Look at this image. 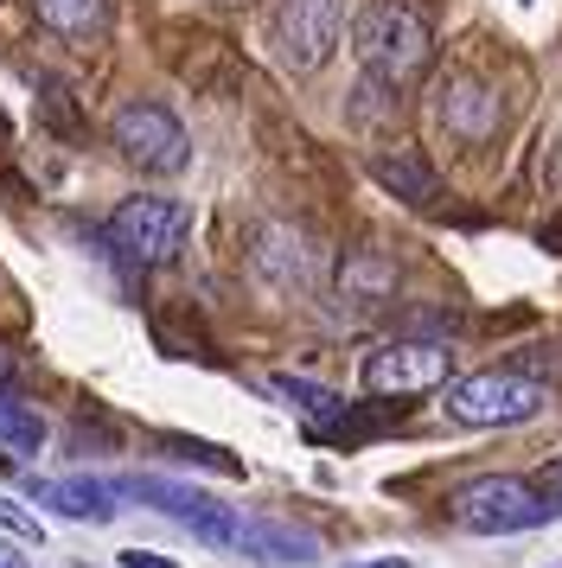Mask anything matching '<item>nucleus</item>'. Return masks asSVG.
<instances>
[{
	"label": "nucleus",
	"instance_id": "nucleus-23",
	"mask_svg": "<svg viewBox=\"0 0 562 568\" xmlns=\"http://www.w3.org/2000/svg\"><path fill=\"white\" fill-rule=\"evenodd\" d=\"M0 568H26L20 556H13V549H7V542H0Z\"/></svg>",
	"mask_w": 562,
	"mask_h": 568
},
{
	"label": "nucleus",
	"instance_id": "nucleus-7",
	"mask_svg": "<svg viewBox=\"0 0 562 568\" xmlns=\"http://www.w3.org/2000/svg\"><path fill=\"white\" fill-rule=\"evenodd\" d=\"M179 236H185V211H179V199H128V205L109 217V243H116V256L134 262V268L173 262Z\"/></svg>",
	"mask_w": 562,
	"mask_h": 568
},
{
	"label": "nucleus",
	"instance_id": "nucleus-10",
	"mask_svg": "<svg viewBox=\"0 0 562 568\" xmlns=\"http://www.w3.org/2000/svg\"><path fill=\"white\" fill-rule=\"evenodd\" d=\"M441 122H448V134H460V141H492V134H499V97L473 78H454L441 90Z\"/></svg>",
	"mask_w": 562,
	"mask_h": 568
},
{
	"label": "nucleus",
	"instance_id": "nucleus-4",
	"mask_svg": "<svg viewBox=\"0 0 562 568\" xmlns=\"http://www.w3.org/2000/svg\"><path fill=\"white\" fill-rule=\"evenodd\" d=\"M199 542H211V549H230V556H243V562H320V542L307 537V530H294V524H275V517H237V511H218L204 517L199 530H192Z\"/></svg>",
	"mask_w": 562,
	"mask_h": 568
},
{
	"label": "nucleus",
	"instance_id": "nucleus-18",
	"mask_svg": "<svg viewBox=\"0 0 562 568\" xmlns=\"http://www.w3.org/2000/svg\"><path fill=\"white\" fill-rule=\"evenodd\" d=\"M536 491H543V505L562 517V460H550L543 473H536Z\"/></svg>",
	"mask_w": 562,
	"mask_h": 568
},
{
	"label": "nucleus",
	"instance_id": "nucleus-21",
	"mask_svg": "<svg viewBox=\"0 0 562 568\" xmlns=\"http://www.w3.org/2000/svg\"><path fill=\"white\" fill-rule=\"evenodd\" d=\"M13 371H20V352H13V345H7V338H0V389L13 384Z\"/></svg>",
	"mask_w": 562,
	"mask_h": 568
},
{
	"label": "nucleus",
	"instance_id": "nucleus-16",
	"mask_svg": "<svg viewBox=\"0 0 562 568\" xmlns=\"http://www.w3.org/2000/svg\"><path fill=\"white\" fill-rule=\"evenodd\" d=\"M167 447H179L185 460H199V466H218V473H243V460H230L224 447H211V440H167Z\"/></svg>",
	"mask_w": 562,
	"mask_h": 568
},
{
	"label": "nucleus",
	"instance_id": "nucleus-19",
	"mask_svg": "<svg viewBox=\"0 0 562 568\" xmlns=\"http://www.w3.org/2000/svg\"><path fill=\"white\" fill-rule=\"evenodd\" d=\"M122 568H179L173 556H153V549H122Z\"/></svg>",
	"mask_w": 562,
	"mask_h": 568
},
{
	"label": "nucleus",
	"instance_id": "nucleus-9",
	"mask_svg": "<svg viewBox=\"0 0 562 568\" xmlns=\"http://www.w3.org/2000/svg\"><path fill=\"white\" fill-rule=\"evenodd\" d=\"M32 498H46L51 511L77 517V524H102V517L122 511V491H116V479H32Z\"/></svg>",
	"mask_w": 562,
	"mask_h": 568
},
{
	"label": "nucleus",
	"instance_id": "nucleus-20",
	"mask_svg": "<svg viewBox=\"0 0 562 568\" xmlns=\"http://www.w3.org/2000/svg\"><path fill=\"white\" fill-rule=\"evenodd\" d=\"M0 320H20V287L0 275Z\"/></svg>",
	"mask_w": 562,
	"mask_h": 568
},
{
	"label": "nucleus",
	"instance_id": "nucleus-24",
	"mask_svg": "<svg viewBox=\"0 0 562 568\" xmlns=\"http://www.w3.org/2000/svg\"><path fill=\"white\" fill-rule=\"evenodd\" d=\"M218 7H250V0H218Z\"/></svg>",
	"mask_w": 562,
	"mask_h": 568
},
{
	"label": "nucleus",
	"instance_id": "nucleus-13",
	"mask_svg": "<svg viewBox=\"0 0 562 568\" xmlns=\"http://www.w3.org/2000/svg\"><path fill=\"white\" fill-rule=\"evenodd\" d=\"M39 27L58 32V39H83V32H102V0H32Z\"/></svg>",
	"mask_w": 562,
	"mask_h": 568
},
{
	"label": "nucleus",
	"instance_id": "nucleus-5",
	"mask_svg": "<svg viewBox=\"0 0 562 568\" xmlns=\"http://www.w3.org/2000/svg\"><path fill=\"white\" fill-rule=\"evenodd\" d=\"M116 148L134 173H179L192 160L185 122L167 103H122L116 109Z\"/></svg>",
	"mask_w": 562,
	"mask_h": 568
},
{
	"label": "nucleus",
	"instance_id": "nucleus-12",
	"mask_svg": "<svg viewBox=\"0 0 562 568\" xmlns=\"http://www.w3.org/2000/svg\"><path fill=\"white\" fill-rule=\"evenodd\" d=\"M339 294L358 301V307H378L397 294V262L378 256V250H352V256L339 262Z\"/></svg>",
	"mask_w": 562,
	"mask_h": 568
},
{
	"label": "nucleus",
	"instance_id": "nucleus-11",
	"mask_svg": "<svg viewBox=\"0 0 562 568\" xmlns=\"http://www.w3.org/2000/svg\"><path fill=\"white\" fill-rule=\"evenodd\" d=\"M371 180H378L383 192L409 199V205H434V199H441V185H434V166H429L422 154H409V148H397V154H378V160H371Z\"/></svg>",
	"mask_w": 562,
	"mask_h": 568
},
{
	"label": "nucleus",
	"instance_id": "nucleus-1",
	"mask_svg": "<svg viewBox=\"0 0 562 568\" xmlns=\"http://www.w3.org/2000/svg\"><path fill=\"white\" fill-rule=\"evenodd\" d=\"M352 52H358V64H364L371 83L409 90V83L429 71L434 39H429V20L415 7H403V0H371V7H358V20H352Z\"/></svg>",
	"mask_w": 562,
	"mask_h": 568
},
{
	"label": "nucleus",
	"instance_id": "nucleus-22",
	"mask_svg": "<svg viewBox=\"0 0 562 568\" xmlns=\"http://www.w3.org/2000/svg\"><path fill=\"white\" fill-rule=\"evenodd\" d=\"M345 568H409L403 556H378V562H345Z\"/></svg>",
	"mask_w": 562,
	"mask_h": 568
},
{
	"label": "nucleus",
	"instance_id": "nucleus-2",
	"mask_svg": "<svg viewBox=\"0 0 562 568\" xmlns=\"http://www.w3.org/2000/svg\"><path fill=\"white\" fill-rule=\"evenodd\" d=\"M543 517H556L543 505V491L531 479H511V473H485V479H466L454 491V524L473 530V537H511V530H536Z\"/></svg>",
	"mask_w": 562,
	"mask_h": 568
},
{
	"label": "nucleus",
	"instance_id": "nucleus-6",
	"mask_svg": "<svg viewBox=\"0 0 562 568\" xmlns=\"http://www.w3.org/2000/svg\"><path fill=\"white\" fill-rule=\"evenodd\" d=\"M454 371V352L441 338H390L364 358V389L371 396H422V389H441Z\"/></svg>",
	"mask_w": 562,
	"mask_h": 568
},
{
	"label": "nucleus",
	"instance_id": "nucleus-17",
	"mask_svg": "<svg viewBox=\"0 0 562 568\" xmlns=\"http://www.w3.org/2000/svg\"><path fill=\"white\" fill-rule=\"evenodd\" d=\"M0 530H13L20 542H46V530H39V517L26 511V505H13V498H0Z\"/></svg>",
	"mask_w": 562,
	"mask_h": 568
},
{
	"label": "nucleus",
	"instance_id": "nucleus-15",
	"mask_svg": "<svg viewBox=\"0 0 562 568\" xmlns=\"http://www.w3.org/2000/svg\"><path fill=\"white\" fill-rule=\"evenodd\" d=\"M275 396H288L301 415H313V422H327V428H339V415H345V403L332 396V389L320 384H301V377H275Z\"/></svg>",
	"mask_w": 562,
	"mask_h": 568
},
{
	"label": "nucleus",
	"instance_id": "nucleus-14",
	"mask_svg": "<svg viewBox=\"0 0 562 568\" xmlns=\"http://www.w3.org/2000/svg\"><path fill=\"white\" fill-rule=\"evenodd\" d=\"M39 447H46V422L0 403V460H39Z\"/></svg>",
	"mask_w": 562,
	"mask_h": 568
},
{
	"label": "nucleus",
	"instance_id": "nucleus-3",
	"mask_svg": "<svg viewBox=\"0 0 562 568\" xmlns=\"http://www.w3.org/2000/svg\"><path fill=\"white\" fill-rule=\"evenodd\" d=\"M543 409V384L524 371H473L448 384V415L466 428H518Z\"/></svg>",
	"mask_w": 562,
	"mask_h": 568
},
{
	"label": "nucleus",
	"instance_id": "nucleus-8",
	"mask_svg": "<svg viewBox=\"0 0 562 568\" xmlns=\"http://www.w3.org/2000/svg\"><path fill=\"white\" fill-rule=\"evenodd\" d=\"M275 45L288 71H320L339 45V0H275Z\"/></svg>",
	"mask_w": 562,
	"mask_h": 568
}]
</instances>
